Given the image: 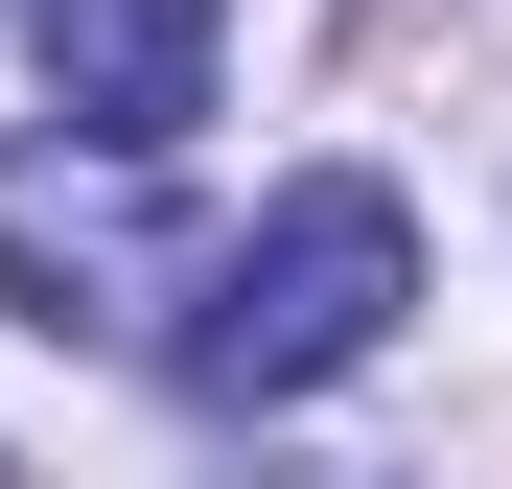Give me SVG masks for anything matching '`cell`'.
<instances>
[{"label":"cell","mask_w":512,"mask_h":489,"mask_svg":"<svg viewBox=\"0 0 512 489\" xmlns=\"http://www.w3.org/2000/svg\"><path fill=\"white\" fill-rule=\"evenodd\" d=\"M396 303H419V210L373 187V163H326V187H280L187 280V396H326V373L396 350Z\"/></svg>","instance_id":"6da1fadb"},{"label":"cell","mask_w":512,"mask_h":489,"mask_svg":"<svg viewBox=\"0 0 512 489\" xmlns=\"http://www.w3.org/2000/svg\"><path fill=\"white\" fill-rule=\"evenodd\" d=\"M210 47H233V0H47V117L94 163H163L210 117Z\"/></svg>","instance_id":"7a4b0ae2"}]
</instances>
